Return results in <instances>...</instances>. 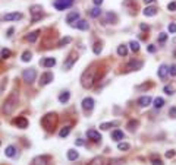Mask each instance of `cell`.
<instances>
[{
	"instance_id": "1",
	"label": "cell",
	"mask_w": 176,
	"mask_h": 165,
	"mask_svg": "<svg viewBox=\"0 0 176 165\" xmlns=\"http://www.w3.org/2000/svg\"><path fill=\"white\" fill-rule=\"evenodd\" d=\"M95 76H97V67L93 66L90 69H87L81 76V85L84 88H87V89L88 88H93V85L95 82Z\"/></svg>"
},
{
	"instance_id": "2",
	"label": "cell",
	"mask_w": 176,
	"mask_h": 165,
	"mask_svg": "<svg viewBox=\"0 0 176 165\" xmlns=\"http://www.w3.org/2000/svg\"><path fill=\"white\" fill-rule=\"evenodd\" d=\"M16 107H18V94L12 92L6 98V101L3 102V112H5L6 116H10V114L16 110Z\"/></svg>"
},
{
	"instance_id": "3",
	"label": "cell",
	"mask_w": 176,
	"mask_h": 165,
	"mask_svg": "<svg viewBox=\"0 0 176 165\" xmlns=\"http://www.w3.org/2000/svg\"><path fill=\"white\" fill-rule=\"evenodd\" d=\"M41 126L47 130V132H53L57 126V114L56 112H48L41 119Z\"/></svg>"
},
{
	"instance_id": "4",
	"label": "cell",
	"mask_w": 176,
	"mask_h": 165,
	"mask_svg": "<svg viewBox=\"0 0 176 165\" xmlns=\"http://www.w3.org/2000/svg\"><path fill=\"white\" fill-rule=\"evenodd\" d=\"M37 78V72H35V69H25L24 72H22V79L24 82H27V83H33Z\"/></svg>"
},
{
	"instance_id": "5",
	"label": "cell",
	"mask_w": 176,
	"mask_h": 165,
	"mask_svg": "<svg viewBox=\"0 0 176 165\" xmlns=\"http://www.w3.org/2000/svg\"><path fill=\"white\" fill-rule=\"evenodd\" d=\"M29 12H31V15H33V19H31V22H37L38 19H41L43 18V7L40 6V5H34V6L29 7Z\"/></svg>"
},
{
	"instance_id": "6",
	"label": "cell",
	"mask_w": 176,
	"mask_h": 165,
	"mask_svg": "<svg viewBox=\"0 0 176 165\" xmlns=\"http://www.w3.org/2000/svg\"><path fill=\"white\" fill-rule=\"evenodd\" d=\"M74 5V0H54L53 6L57 9V10H65V9H69V7Z\"/></svg>"
},
{
	"instance_id": "7",
	"label": "cell",
	"mask_w": 176,
	"mask_h": 165,
	"mask_svg": "<svg viewBox=\"0 0 176 165\" xmlns=\"http://www.w3.org/2000/svg\"><path fill=\"white\" fill-rule=\"evenodd\" d=\"M142 64H144V63L140 61V60H131L128 64L125 66V70H126V72H134V70H135L136 72V70H140L142 67Z\"/></svg>"
},
{
	"instance_id": "8",
	"label": "cell",
	"mask_w": 176,
	"mask_h": 165,
	"mask_svg": "<svg viewBox=\"0 0 176 165\" xmlns=\"http://www.w3.org/2000/svg\"><path fill=\"white\" fill-rule=\"evenodd\" d=\"M53 73L52 72H44L43 75L40 76V82H38V85L40 86H46V85H48L50 82H53Z\"/></svg>"
},
{
	"instance_id": "9",
	"label": "cell",
	"mask_w": 176,
	"mask_h": 165,
	"mask_svg": "<svg viewBox=\"0 0 176 165\" xmlns=\"http://www.w3.org/2000/svg\"><path fill=\"white\" fill-rule=\"evenodd\" d=\"M82 110L85 112L88 111H93V108H94V99L93 98H90V97H87V98H84L82 99Z\"/></svg>"
},
{
	"instance_id": "10",
	"label": "cell",
	"mask_w": 176,
	"mask_h": 165,
	"mask_svg": "<svg viewBox=\"0 0 176 165\" xmlns=\"http://www.w3.org/2000/svg\"><path fill=\"white\" fill-rule=\"evenodd\" d=\"M78 60V54L75 53V51H72V53L69 54V57L66 59V61L63 63V67H65V70H68V69H71V67L74 66V63Z\"/></svg>"
},
{
	"instance_id": "11",
	"label": "cell",
	"mask_w": 176,
	"mask_h": 165,
	"mask_svg": "<svg viewBox=\"0 0 176 165\" xmlns=\"http://www.w3.org/2000/svg\"><path fill=\"white\" fill-rule=\"evenodd\" d=\"M87 138L90 140H93V142H100L101 140V134H100V132H97L94 129H90V130H87Z\"/></svg>"
},
{
	"instance_id": "12",
	"label": "cell",
	"mask_w": 176,
	"mask_h": 165,
	"mask_svg": "<svg viewBox=\"0 0 176 165\" xmlns=\"http://www.w3.org/2000/svg\"><path fill=\"white\" fill-rule=\"evenodd\" d=\"M71 27L78 28V29H81V31H87L88 29V22L87 20H84V19H78L76 22H74Z\"/></svg>"
},
{
	"instance_id": "13",
	"label": "cell",
	"mask_w": 176,
	"mask_h": 165,
	"mask_svg": "<svg viewBox=\"0 0 176 165\" xmlns=\"http://www.w3.org/2000/svg\"><path fill=\"white\" fill-rule=\"evenodd\" d=\"M50 164V158L48 156H37L33 161V165H48Z\"/></svg>"
},
{
	"instance_id": "14",
	"label": "cell",
	"mask_w": 176,
	"mask_h": 165,
	"mask_svg": "<svg viewBox=\"0 0 176 165\" xmlns=\"http://www.w3.org/2000/svg\"><path fill=\"white\" fill-rule=\"evenodd\" d=\"M15 126H18V129H27L28 127V120L25 117H18V119L13 121Z\"/></svg>"
},
{
	"instance_id": "15",
	"label": "cell",
	"mask_w": 176,
	"mask_h": 165,
	"mask_svg": "<svg viewBox=\"0 0 176 165\" xmlns=\"http://www.w3.org/2000/svg\"><path fill=\"white\" fill-rule=\"evenodd\" d=\"M19 19H22V13H18V12L6 13L3 16V20H19Z\"/></svg>"
},
{
	"instance_id": "16",
	"label": "cell",
	"mask_w": 176,
	"mask_h": 165,
	"mask_svg": "<svg viewBox=\"0 0 176 165\" xmlns=\"http://www.w3.org/2000/svg\"><path fill=\"white\" fill-rule=\"evenodd\" d=\"M123 138H125V134L119 129L113 130V133H112V140H115V142H121V140H123Z\"/></svg>"
},
{
	"instance_id": "17",
	"label": "cell",
	"mask_w": 176,
	"mask_h": 165,
	"mask_svg": "<svg viewBox=\"0 0 176 165\" xmlns=\"http://www.w3.org/2000/svg\"><path fill=\"white\" fill-rule=\"evenodd\" d=\"M167 73H169V66H167V64H162V66L159 67V70H157L159 78H162V79H164V78L167 76Z\"/></svg>"
},
{
	"instance_id": "18",
	"label": "cell",
	"mask_w": 176,
	"mask_h": 165,
	"mask_svg": "<svg viewBox=\"0 0 176 165\" xmlns=\"http://www.w3.org/2000/svg\"><path fill=\"white\" fill-rule=\"evenodd\" d=\"M78 19H79V13H78V12H71V13H68V16H66V22H68L69 25H72V24L76 22Z\"/></svg>"
},
{
	"instance_id": "19",
	"label": "cell",
	"mask_w": 176,
	"mask_h": 165,
	"mask_svg": "<svg viewBox=\"0 0 176 165\" xmlns=\"http://www.w3.org/2000/svg\"><path fill=\"white\" fill-rule=\"evenodd\" d=\"M38 35H40V31L37 29V31H33V32H29L25 37V40L28 41V42H35V41L38 40Z\"/></svg>"
},
{
	"instance_id": "20",
	"label": "cell",
	"mask_w": 176,
	"mask_h": 165,
	"mask_svg": "<svg viewBox=\"0 0 176 165\" xmlns=\"http://www.w3.org/2000/svg\"><path fill=\"white\" fill-rule=\"evenodd\" d=\"M40 64L44 67H53L54 64H56V59H53V57H46L43 61H40Z\"/></svg>"
},
{
	"instance_id": "21",
	"label": "cell",
	"mask_w": 176,
	"mask_h": 165,
	"mask_svg": "<svg viewBox=\"0 0 176 165\" xmlns=\"http://www.w3.org/2000/svg\"><path fill=\"white\" fill-rule=\"evenodd\" d=\"M150 104H151V97H148V95L141 97V98L138 99V105L140 107H148Z\"/></svg>"
},
{
	"instance_id": "22",
	"label": "cell",
	"mask_w": 176,
	"mask_h": 165,
	"mask_svg": "<svg viewBox=\"0 0 176 165\" xmlns=\"http://www.w3.org/2000/svg\"><path fill=\"white\" fill-rule=\"evenodd\" d=\"M119 126V121H107V123H101L100 124V129L101 130H109L112 127H117Z\"/></svg>"
},
{
	"instance_id": "23",
	"label": "cell",
	"mask_w": 176,
	"mask_h": 165,
	"mask_svg": "<svg viewBox=\"0 0 176 165\" xmlns=\"http://www.w3.org/2000/svg\"><path fill=\"white\" fill-rule=\"evenodd\" d=\"M157 13V7L156 6H147L144 9V15L145 16H154Z\"/></svg>"
},
{
	"instance_id": "24",
	"label": "cell",
	"mask_w": 176,
	"mask_h": 165,
	"mask_svg": "<svg viewBox=\"0 0 176 165\" xmlns=\"http://www.w3.org/2000/svg\"><path fill=\"white\" fill-rule=\"evenodd\" d=\"M88 165H106V159L103 156H95L94 159H91V162Z\"/></svg>"
},
{
	"instance_id": "25",
	"label": "cell",
	"mask_w": 176,
	"mask_h": 165,
	"mask_svg": "<svg viewBox=\"0 0 176 165\" xmlns=\"http://www.w3.org/2000/svg\"><path fill=\"white\" fill-rule=\"evenodd\" d=\"M69 98H71V94H69V91H65V92H62L60 95H59V102H62V104H66L69 101Z\"/></svg>"
},
{
	"instance_id": "26",
	"label": "cell",
	"mask_w": 176,
	"mask_h": 165,
	"mask_svg": "<svg viewBox=\"0 0 176 165\" xmlns=\"http://www.w3.org/2000/svg\"><path fill=\"white\" fill-rule=\"evenodd\" d=\"M78 158H79V153L75 151V149H69L68 151V159L69 161H76Z\"/></svg>"
},
{
	"instance_id": "27",
	"label": "cell",
	"mask_w": 176,
	"mask_h": 165,
	"mask_svg": "<svg viewBox=\"0 0 176 165\" xmlns=\"http://www.w3.org/2000/svg\"><path fill=\"white\" fill-rule=\"evenodd\" d=\"M15 153H16V148H15V146H12V145L7 146L6 151H5V155H6V156H9V158H13Z\"/></svg>"
},
{
	"instance_id": "28",
	"label": "cell",
	"mask_w": 176,
	"mask_h": 165,
	"mask_svg": "<svg viewBox=\"0 0 176 165\" xmlns=\"http://www.w3.org/2000/svg\"><path fill=\"white\" fill-rule=\"evenodd\" d=\"M117 54H119L121 57H125V56L128 54V47L125 46V44H121V46L117 47Z\"/></svg>"
},
{
	"instance_id": "29",
	"label": "cell",
	"mask_w": 176,
	"mask_h": 165,
	"mask_svg": "<svg viewBox=\"0 0 176 165\" xmlns=\"http://www.w3.org/2000/svg\"><path fill=\"white\" fill-rule=\"evenodd\" d=\"M100 15H101V9H100V6H95L94 9L90 10V16H91V18H98Z\"/></svg>"
},
{
	"instance_id": "30",
	"label": "cell",
	"mask_w": 176,
	"mask_h": 165,
	"mask_svg": "<svg viewBox=\"0 0 176 165\" xmlns=\"http://www.w3.org/2000/svg\"><path fill=\"white\" fill-rule=\"evenodd\" d=\"M69 133H71V126H65L63 129H60V132H59V136H60V138H66Z\"/></svg>"
},
{
	"instance_id": "31",
	"label": "cell",
	"mask_w": 176,
	"mask_h": 165,
	"mask_svg": "<svg viewBox=\"0 0 176 165\" xmlns=\"http://www.w3.org/2000/svg\"><path fill=\"white\" fill-rule=\"evenodd\" d=\"M31 57H33V54H31V51H29V50L24 51V53H22V56H21L22 61H25V63H27V61H29V60H31Z\"/></svg>"
},
{
	"instance_id": "32",
	"label": "cell",
	"mask_w": 176,
	"mask_h": 165,
	"mask_svg": "<svg viewBox=\"0 0 176 165\" xmlns=\"http://www.w3.org/2000/svg\"><path fill=\"white\" fill-rule=\"evenodd\" d=\"M129 48H131L134 53L140 51V42H138V41H131V42H129Z\"/></svg>"
},
{
	"instance_id": "33",
	"label": "cell",
	"mask_w": 176,
	"mask_h": 165,
	"mask_svg": "<svg viewBox=\"0 0 176 165\" xmlns=\"http://www.w3.org/2000/svg\"><path fill=\"white\" fill-rule=\"evenodd\" d=\"M163 105H164V99L160 98V97H157V98L154 99V108H163Z\"/></svg>"
},
{
	"instance_id": "34",
	"label": "cell",
	"mask_w": 176,
	"mask_h": 165,
	"mask_svg": "<svg viewBox=\"0 0 176 165\" xmlns=\"http://www.w3.org/2000/svg\"><path fill=\"white\" fill-rule=\"evenodd\" d=\"M123 162H125V159L122 158H113L109 161V165H122Z\"/></svg>"
},
{
	"instance_id": "35",
	"label": "cell",
	"mask_w": 176,
	"mask_h": 165,
	"mask_svg": "<svg viewBox=\"0 0 176 165\" xmlns=\"http://www.w3.org/2000/svg\"><path fill=\"white\" fill-rule=\"evenodd\" d=\"M10 56H12V53H10V50H7V48H3L2 53H0V57H2V59H9Z\"/></svg>"
},
{
	"instance_id": "36",
	"label": "cell",
	"mask_w": 176,
	"mask_h": 165,
	"mask_svg": "<svg viewBox=\"0 0 176 165\" xmlns=\"http://www.w3.org/2000/svg\"><path fill=\"white\" fill-rule=\"evenodd\" d=\"M117 149H119V151H128L129 143H126V142H119V143H117Z\"/></svg>"
},
{
	"instance_id": "37",
	"label": "cell",
	"mask_w": 176,
	"mask_h": 165,
	"mask_svg": "<svg viewBox=\"0 0 176 165\" xmlns=\"http://www.w3.org/2000/svg\"><path fill=\"white\" fill-rule=\"evenodd\" d=\"M71 41H72V38H71V37H65V38H62V40L59 41V44H57V46L63 47V46H66V44H69Z\"/></svg>"
},
{
	"instance_id": "38",
	"label": "cell",
	"mask_w": 176,
	"mask_h": 165,
	"mask_svg": "<svg viewBox=\"0 0 176 165\" xmlns=\"http://www.w3.org/2000/svg\"><path fill=\"white\" fill-rule=\"evenodd\" d=\"M101 42H95L94 47H93V51H94V54H100L101 53Z\"/></svg>"
},
{
	"instance_id": "39",
	"label": "cell",
	"mask_w": 176,
	"mask_h": 165,
	"mask_svg": "<svg viewBox=\"0 0 176 165\" xmlns=\"http://www.w3.org/2000/svg\"><path fill=\"white\" fill-rule=\"evenodd\" d=\"M136 126H138V121H135V120H131V121L128 123V129L131 130V132H134Z\"/></svg>"
},
{
	"instance_id": "40",
	"label": "cell",
	"mask_w": 176,
	"mask_h": 165,
	"mask_svg": "<svg viewBox=\"0 0 176 165\" xmlns=\"http://www.w3.org/2000/svg\"><path fill=\"white\" fill-rule=\"evenodd\" d=\"M164 94H167V95H173V92H175V89H173V86H170V85H166L164 86Z\"/></svg>"
},
{
	"instance_id": "41",
	"label": "cell",
	"mask_w": 176,
	"mask_h": 165,
	"mask_svg": "<svg viewBox=\"0 0 176 165\" xmlns=\"http://www.w3.org/2000/svg\"><path fill=\"white\" fill-rule=\"evenodd\" d=\"M166 40H167V34H166V32H162L160 35H159V38H157V41H159L160 44L166 42Z\"/></svg>"
},
{
	"instance_id": "42",
	"label": "cell",
	"mask_w": 176,
	"mask_h": 165,
	"mask_svg": "<svg viewBox=\"0 0 176 165\" xmlns=\"http://www.w3.org/2000/svg\"><path fill=\"white\" fill-rule=\"evenodd\" d=\"M169 73H170V76H176V64H172L169 67Z\"/></svg>"
},
{
	"instance_id": "43",
	"label": "cell",
	"mask_w": 176,
	"mask_h": 165,
	"mask_svg": "<svg viewBox=\"0 0 176 165\" xmlns=\"http://www.w3.org/2000/svg\"><path fill=\"white\" fill-rule=\"evenodd\" d=\"M167 9H169L170 12H175V10H176V2H172V3H169V5H167Z\"/></svg>"
},
{
	"instance_id": "44",
	"label": "cell",
	"mask_w": 176,
	"mask_h": 165,
	"mask_svg": "<svg viewBox=\"0 0 176 165\" xmlns=\"http://www.w3.org/2000/svg\"><path fill=\"white\" fill-rule=\"evenodd\" d=\"M169 116L172 119H176V107H172L169 110Z\"/></svg>"
},
{
	"instance_id": "45",
	"label": "cell",
	"mask_w": 176,
	"mask_h": 165,
	"mask_svg": "<svg viewBox=\"0 0 176 165\" xmlns=\"http://www.w3.org/2000/svg\"><path fill=\"white\" fill-rule=\"evenodd\" d=\"M167 29H169L170 34H175L176 32V24H170L169 27H167Z\"/></svg>"
},
{
	"instance_id": "46",
	"label": "cell",
	"mask_w": 176,
	"mask_h": 165,
	"mask_svg": "<svg viewBox=\"0 0 176 165\" xmlns=\"http://www.w3.org/2000/svg\"><path fill=\"white\" fill-rule=\"evenodd\" d=\"M156 46H154V44H150L148 47H147V51H148V53H156Z\"/></svg>"
},
{
	"instance_id": "47",
	"label": "cell",
	"mask_w": 176,
	"mask_h": 165,
	"mask_svg": "<svg viewBox=\"0 0 176 165\" xmlns=\"http://www.w3.org/2000/svg\"><path fill=\"white\" fill-rule=\"evenodd\" d=\"M173 156H175V151H167L166 152V158H173Z\"/></svg>"
},
{
	"instance_id": "48",
	"label": "cell",
	"mask_w": 176,
	"mask_h": 165,
	"mask_svg": "<svg viewBox=\"0 0 176 165\" xmlns=\"http://www.w3.org/2000/svg\"><path fill=\"white\" fill-rule=\"evenodd\" d=\"M153 165H163V161L162 159H153Z\"/></svg>"
},
{
	"instance_id": "49",
	"label": "cell",
	"mask_w": 176,
	"mask_h": 165,
	"mask_svg": "<svg viewBox=\"0 0 176 165\" xmlns=\"http://www.w3.org/2000/svg\"><path fill=\"white\" fill-rule=\"evenodd\" d=\"M140 28H141V31H148V29H150V27H148V25H145V24H141Z\"/></svg>"
},
{
	"instance_id": "50",
	"label": "cell",
	"mask_w": 176,
	"mask_h": 165,
	"mask_svg": "<svg viewBox=\"0 0 176 165\" xmlns=\"http://www.w3.org/2000/svg\"><path fill=\"white\" fill-rule=\"evenodd\" d=\"M75 145H76V146H84V140H82V139H78V140H75Z\"/></svg>"
},
{
	"instance_id": "51",
	"label": "cell",
	"mask_w": 176,
	"mask_h": 165,
	"mask_svg": "<svg viewBox=\"0 0 176 165\" xmlns=\"http://www.w3.org/2000/svg\"><path fill=\"white\" fill-rule=\"evenodd\" d=\"M13 28H9V31H7V37H12V34H13Z\"/></svg>"
},
{
	"instance_id": "52",
	"label": "cell",
	"mask_w": 176,
	"mask_h": 165,
	"mask_svg": "<svg viewBox=\"0 0 176 165\" xmlns=\"http://www.w3.org/2000/svg\"><path fill=\"white\" fill-rule=\"evenodd\" d=\"M93 2H94V5H95V6H100V5L103 3V0H93Z\"/></svg>"
},
{
	"instance_id": "53",
	"label": "cell",
	"mask_w": 176,
	"mask_h": 165,
	"mask_svg": "<svg viewBox=\"0 0 176 165\" xmlns=\"http://www.w3.org/2000/svg\"><path fill=\"white\" fill-rule=\"evenodd\" d=\"M153 2H154V0H144V3H145V5H151Z\"/></svg>"
},
{
	"instance_id": "54",
	"label": "cell",
	"mask_w": 176,
	"mask_h": 165,
	"mask_svg": "<svg viewBox=\"0 0 176 165\" xmlns=\"http://www.w3.org/2000/svg\"><path fill=\"white\" fill-rule=\"evenodd\" d=\"M0 59H2V57H0Z\"/></svg>"
}]
</instances>
